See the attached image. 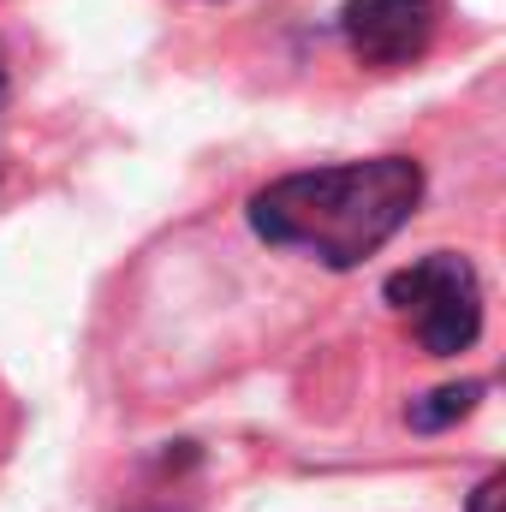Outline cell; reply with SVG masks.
Returning a JSON list of instances; mask_svg holds the SVG:
<instances>
[{
	"label": "cell",
	"mask_w": 506,
	"mask_h": 512,
	"mask_svg": "<svg viewBox=\"0 0 506 512\" xmlns=\"http://www.w3.org/2000/svg\"><path fill=\"white\" fill-rule=\"evenodd\" d=\"M423 167L411 155H370L340 167H310L262 185L251 197L256 239L280 251H304L322 268H358L417 215Z\"/></svg>",
	"instance_id": "obj_1"
},
{
	"label": "cell",
	"mask_w": 506,
	"mask_h": 512,
	"mask_svg": "<svg viewBox=\"0 0 506 512\" xmlns=\"http://www.w3.org/2000/svg\"><path fill=\"white\" fill-rule=\"evenodd\" d=\"M387 304L411 316L429 358H459L483 334V280L459 251H435L387 274Z\"/></svg>",
	"instance_id": "obj_2"
},
{
	"label": "cell",
	"mask_w": 506,
	"mask_h": 512,
	"mask_svg": "<svg viewBox=\"0 0 506 512\" xmlns=\"http://www.w3.org/2000/svg\"><path fill=\"white\" fill-rule=\"evenodd\" d=\"M441 30V0H346L340 36L364 66H411Z\"/></svg>",
	"instance_id": "obj_3"
},
{
	"label": "cell",
	"mask_w": 506,
	"mask_h": 512,
	"mask_svg": "<svg viewBox=\"0 0 506 512\" xmlns=\"http://www.w3.org/2000/svg\"><path fill=\"white\" fill-rule=\"evenodd\" d=\"M477 399H483V382L435 387L429 399H411V405H405V423H411V429H447V423H459L465 411H477Z\"/></svg>",
	"instance_id": "obj_4"
},
{
	"label": "cell",
	"mask_w": 506,
	"mask_h": 512,
	"mask_svg": "<svg viewBox=\"0 0 506 512\" xmlns=\"http://www.w3.org/2000/svg\"><path fill=\"white\" fill-rule=\"evenodd\" d=\"M501 501H506V477L501 471H489V477L477 483V495H471V507L465 512H501Z\"/></svg>",
	"instance_id": "obj_5"
},
{
	"label": "cell",
	"mask_w": 506,
	"mask_h": 512,
	"mask_svg": "<svg viewBox=\"0 0 506 512\" xmlns=\"http://www.w3.org/2000/svg\"><path fill=\"white\" fill-rule=\"evenodd\" d=\"M0 102H6V72H0Z\"/></svg>",
	"instance_id": "obj_6"
}]
</instances>
